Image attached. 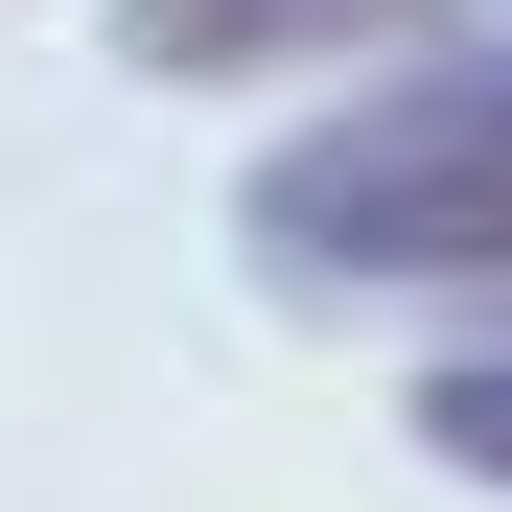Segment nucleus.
<instances>
[{
	"mask_svg": "<svg viewBox=\"0 0 512 512\" xmlns=\"http://www.w3.org/2000/svg\"><path fill=\"white\" fill-rule=\"evenodd\" d=\"M419 443H443V466H489V489H512V350H466L443 396H419Z\"/></svg>",
	"mask_w": 512,
	"mask_h": 512,
	"instance_id": "obj_3",
	"label": "nucleus"
},
{
	"mask_svg": "<svg viewBox=\"0 0 512 512\" xmlns=\"http://www.w3.org/2000/svg\"><path fill=\"white\" fill-rule=\"evenodd\" d=\"M256 256L280 280H512V47H443L303 117L256 163Z\"/></svg>",
	"mask_w": 512,
	"mask_h": 512,
	"instance_id": "obj_1",
	"label": "nucleus"
},
{
	"mask_svg": "<svg viewBox=\"0 0 512 512\" xmlns=\"http://www.w3.org/2000/svg\"><path fill=\"white\" fill-rule=\"evenodd\" d=\"M140 70H350V47H419V0H117Z\"/></svg>",
	"mask_w": 512,
	"mask_h": 512,
	"instance_id": "obj_2",
	"label": "nucleus"
}]
</instances>
